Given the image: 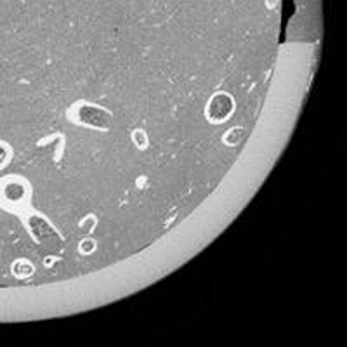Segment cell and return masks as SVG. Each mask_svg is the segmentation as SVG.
<instances>
[{
    "label": "cell",
    "instance_id": "cell-8",
    "mask_svg": "<svg viewBox=\"0 0 347 347\" xmlns=\"http://www.w3.org/2000/svg\"><path fill=\"white\" fill-rule=\"evenodd\" d=\"M7 157H9V150H7L5 144H0V167L5 164Z\"/></svg>",
    "mask_w": 347,
    "mask_h": 347
},
{
    "label": "cell",
    "instance_id": "cell-7",
    "mask_svg": "<svg viewBox=\"0 0 347 347\" xmlns=\"http://www.w3.org/2000/svg\"><path fill=\"white\" fill-rule=\"evenodd\" d=\"M94 248H96V241L90 240V238H85V240L80 243V250L85 252V254H92Z\"/></svg>",
    "mask_w": 347,
    "mask_h": 347
},
{
    "label": "cell",
    "instance_id": "cell-2",
    "mask_svg": "<svg viewBox=\"0 0 347 347\" xmlns=\"http://www.w3.org/2000/svg\"><path fill=\"white\" fill-rule=\"evenodd\" d=\"M234 110V101L229 94L219 92L215 96H212V99L207 104V118L210 124H222L227 118L233 115Z\"/></svg>",
    "mask_w": 347,
    "mask_h": 347
},
{
    "label": "cell",
    "instance_id": "cell-5",
    "mask_svg": "<svg viewBox=\"0 0 347 347\" xmlns=\"http://www.w3.org/2000/svg\"><path fill=\"white\" fill-rule=\"evenodd\" d=\"M132 139H134V144H136L139 150H146L148 148V137H146V134H144V130L136 129L132 132Z\"/></svg>",
    "mask_w": 347,
    "mask_h": 347
},
{
    "label": "cell",
    "instance_id": "cell-3",
    "mask_svg": "<svg viewBox=\"0 0 347 347\" xmlns=\"http://www.w3.org/2000/svg\"><path fill=\"white\" fill-rule=\"evenodd\" d=\"M2 196L10 205H17L26 198V187L21 182H7L2 189Z\"/></svg>",
    "mask_w": 347,
    "mask_h": 347
},
{
    "label": "cell",
    "instance_id": "cell-1",
    "mask_svg": "<svg viewBox=\"0 0 347 347\" xmlns=\"http://www.w3.org/2000/svg\"><path fill=\"white\" fill-rule=\"evenodd\" d=\"M71 120L77 125H85L90 129H110L111 115L104 108H99L90 103H78L71 110Z\"/></svg>",
    "mask_w": 347,
    "mask_h": 347
},
{
    "label": "cell",
    "instance_id": "cell-6",
    "mask_svg": "<svg viewBox=\"0 0 347 347\" xmlns=\"http://www.w3.org/2000/svg\"><path fill=\"white\" fill-rule=\"evenodd\" d=\"M12 271H14V274H16L17 278H26V276H30V274L33 273V267H31L30 264H26V262H17L16 266L12 267Z\"/></svg>",
    "mask_w": 347,
    "mask_h": 347
},
{
    "label": "cell",
    "instance_id": "cell-4",
    "mask_svg": "<svg viewBox=\"0 0 347 347\" xmlns=\"http://www.w3.org/2000/svg\"><path fill=\"white\" fill-rule=\"evenodd\" d=\"M243 134H245V129L243 127H233V129H229L226 132V136H224V143L229 144V146H234V144H236L238 141L243 137Z\"/></svg>",
    "mask_w": 347,
    "mask_h": 347
}]
</instances>
